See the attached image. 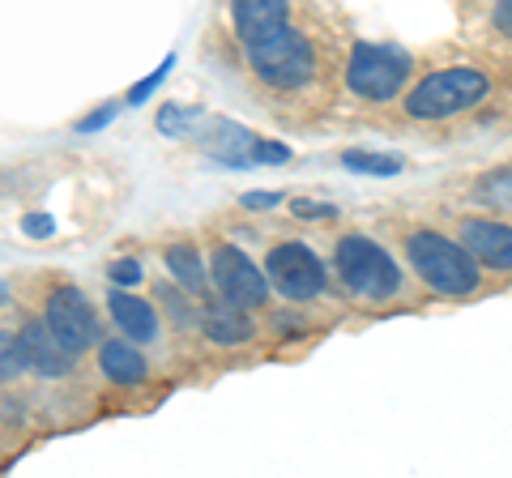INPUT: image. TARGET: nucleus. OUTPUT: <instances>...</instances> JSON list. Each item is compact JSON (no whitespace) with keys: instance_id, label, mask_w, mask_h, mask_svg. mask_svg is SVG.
I'll use <instances>...</instances> for the list:
<instances>
[{"instance_id":"obj_17","label":"nucleus","mask_w":512,"mask_h":478,"mask_svg":"<svg viewBox=\"0 0 512 478\" xmlns=\"http://www.w3.org/2000/svg\"><path fill=\"white\" fill-rule=\"evenodd\" d=\"M342 163L350 171H363V175H397L402 171V158L397 154H372V150H346Z\"/></svg>"},{"instance_id":"obj_15","label":"nucleus","mask_w":512,"mask_h":478,"mask_svg":"<svg viewBox=\"0 0 512 478\" xmlns=\"http://www.w3.org/2000/svg\"><path fill=\"white\" fill-rule=\"evenodd\" d=\"M99 363H103V372H107V380H116V385H141L146 380V359L137 355L128 342H107L103 350H99Z\"/></svg>"},{"instance_id":"obj_2","label":"nucleus","mask_w":512,"mask_h":478,"mask_svg":"<svg viewBox=\"0 0 512 478\" xmlns=\"http://www.w3.org/2000/svg\"><path fill=\"white\" fill-rule=\"evenodd\" d=\"M491 82L478 69H444V73H431L423 77L419 86L410 90L406 111L414 120H444V116H457V111H470L487 99Z\"/></svg>"},{"instance_id":"obj_16","label":"nucleus","mask_w":512,"mask_h":478,"mask_svg":"<svg viewBox=\"0 0 512 478\" xmlns=\"http://www.w3.org/2000/svg\"><path fill=\"white\" fill-rule=\"evenodd\" d=\"M167 269L175 274V282L188 286V291H205V269L192 244H171L167 248Z\"/></svg>"},{"instance_id":"obj_3","label":"nucleus","mask_w":512,"mask_h":478,"mask_svg":"<svg viewBox=\"0 0 512 478\" xmlns=\"http://www.w3.org/2000/svg\"><path fill=\"white\" fill-rule=\"evenodd\" d=\"M248 65L265 86L295 90V86H303L312 77L316 56H312V43L303 39L299 30L282 26L278 35H269L261 43H248Z\"/></svg>"},{"instance_id":"obj_25","label":"nucleus","mask_w":512,"mask_h":478,"mask_svg":"<svg viewBox=\"0 0 512 478\" xmlns=\"http://www.w3.org/2000/svg\"><path fill=\"white\" fill-rule=\"evenodd\" d=\"M291 210L303 218H333V205H308V201H291Z\"/></svg>"},{"instance_id":"obj_22","label":"nucleus","mask_w":512,"mask_h":478,"mask_svg":"<svg viewBox=\"0 0 512 478\" xmlns=\"http://www.w3.org/2000/svg\"><path fill=\"white\" fill-rule=\"evenodd\" d=\"M111 282H116V286L141 282V265H137V261H116V265H111Z\"/></svg>"},{"instance_id":"obj_27","label":"nucleus","mask_w":512,"mask_h":478,"mask_svg":"<svg viewBox=\"0 0 512 478\" xmlns=\"http://www.w3.org/2000/svg\"><path fill=\"white\" fill-rule=\"evenodd\" d=\"M0 304H9V291H5V282H0Z\"/></svg>"},{"instance_id":"obj_1","label":"nucleus","mask_w":512,"mask_h":478,"mask_svg":"<svg viewBox=\"0 0 512 478\" xmlns=\"http://www.w3.org/2000/svg\"><path fill=\"white\" fill-rule=\"evenodd\" d=\"M410 265L431 291L440 295H470L478 286V265H474V252L466 244H453L436 231H414L410 235Z\"/></svg>"},{"instance_id":"obj_11","label":"nucleus","mask_w":512,"mask_h":478,"mask_svg":"<svg viewBox=\"0 0 512 478\" xmlns=\"http://www.w3.org/2000/svg\"><path fill=\"white\" fill-rule=\"evenodd\" d=\"M22 346H26V363L47 380L64 376L69 363H73V350H64V342L47 329V321H26L22 325Z\"/></svg>"},{"instance_id":"obj_21","label":"nucleus","mask_w":512,"mask_h":478,"mask_svg":"<svg viewBox=\"0 0 512 478\" xmlns=\"http://www.w3.org/2000/svg\"><path fill=\"white\" fill-rule=\"evenodd\" d=\"M22 231L35 235V239H47V235H56V218L52 214H26L22 218Z\"/></svg>"},{"instance_id":"obj_20","label":"nucleus","mask_w":512,"mask_h":478,"mask_svg":"<svg viewBox=\"0 0 512 478\" xmlns=\"http://www.w3.org/2000/svg\"><path fill=\"white\" fill-rule=\"evenodd\" d=\"M171 65H175V56H167V60H163V65H158V69H154L150 77H141V82H137L133 90H128V99H124V103H128V107H141V103H146V99H150V94H154L158 86H163V82H167V73H171Z\"/></svg>"},{"instance_id":"obj_6","label":"nucleus","mask_w":512,"mask_h":478,"mask_svg":"<svg viewBox=\"0 0 512 478\" xmlns=\"http://www.w3.org/2000/svg\"><path fill=\"white\" fill-rule=\"evenodd\" d=\"M410 73V56L384 43H359L346 65V86L367 103H389Z\"/></svg>"},{"instance_id":"obj_7","label":"nucleus","mask_w":512,"mask_h":478,"mask_svg":"<svg viewBox=\"0 0 512 478\" xmlns=\"http://www.w3.org/2000/svg\"><path fill=\"white\" fill-rule=\"evenodd\" d=\"M265 274L286 299H312L325 291V265L303 244H278L265 257Z\"/></svg>"},{"instance_id":"obj_24","label":"nucleus","mask_w":512,"mask_h":478,"mask_svg":"<svg viewBox=\"0 0 512 478\" xmlns=\"http://www.w3.org/2000/svg\"><path fill=\"white\" fill-rule=\"evenodd\" d=\"M111 116H116V103H107V107L94 111V116H86L82 124H77V133H94V129H103V124H111Z\"/></svg>"},{"instance_id":"obj_8","label":"nucleus","mask_w":512,"mask_h":478,"mask_svg":"<svg viewBox=\"0 0 512 478\" xmlns=\"http://www.w3.org/2000/svg\"><path fill=\"white\" fill-rule=\"evenodd\" d=\"M43 321L64 342V350H73V355H82V350L94 346V338H99L94 312H90L86 295L77 291V286H56V291L47 295V316Z\"/></svg>"},{"instance_id":"obj_18","label":"nucleus","mask_w":512,"mask_h":478,"mask_svg":"<svg viewBox=\"0 0 512 478\" xmlns=\"http://www.w3.org/2000/svg\"><path fill=\"white\" fill-rule=\"evenodd\" d=\"M205 120V111H197V107H175V103H167L163 111H158V133L163 137H184V133H192L197 124Z\"/></svg>"},{"instance_id":"obj_10","label":"nucleus","mask_w":512,"mask_h":478,"mask_svg":"<svg viewBox=\"0 0 512 478\" xmlns=\"http://www.w3.org/2000/svg\"><path fill=\"white\" fill-rule=\"evenodd\" d=\"M461 244L474 252V261L491 269H512V227L491 218H466L461 222Z\"/></svg>"},{"instance_id":"obj_19","label":"nucleus","mask_w":512,"mask_h":478,"mask_svg":"<svg viewBox=\"0 0 512 478\" xmlns=\"http://www.w3.org/2000/svg\"><path fill=\"white\" fill-rule=\"evenodd\" d=\"M26 368V346L22 338H13V333L0 329V380H13Z\"/></svg>"},{"instance_id":"obj_12","label":"nucleus","mask_w":512,"mask_h":478,"mask_svg":"<svg viewBox=\"0 0 512 478\" xmlns=\"http://www.w3.org/2000/svg\"><path fill=\"white\" fill-rule=\"evenodd\" d=\"M231 18L244 43H261L286 26V0H231Z\"/></svg>"},{"instance_id":"obj_23","label":"nucleus","mask_w":512,"mask_h":478,"mask_svg":"<svg viewBox=\"0 0 512 478\" xmlns=\"http://www.w3.org/2000/svg\"><path fill=\"white\" fill-rule=\"evenodd\" d=\"M278 201H282V193H244V197H239L244 210H274Z\"/></svg>"},{"instance_id":"obj_14","label":"nucleus","mask_w":512,"mask_h":478,"mask_svg":"<svg viewBox=\"0 0 512 478\" xmlns=\"http://www.w3.org/2000/svg\"><path fill=\"white\" fill-rule=\"evenodd\" d=\"M201 329H205V338H214L218 346H239V342H248L252 338V321H248V308H239V304H210L201 312Z\"/></svg>"},{"instance_id":"obj_4","label":"nucleus","mask_w":512,"mask_h":478,"mask_svg":"<svg viewBox=\"0 0 512 478\" xmlns=\"http://www.w3.org/2000/svg\"><path fill=\"white\" fill-rule=\"evenodd\" d=\"M333 265H338L342 282L363 299H389L397 286H402V269L393 265V257L363 235L338 239V257H333Z\"/></svg>"},{"instance_id":"obj_9","label":"nucleus","mask_w":512,"mask_h":478,"mask_svg":"<svg viewBox=\"0 0 512 478\" xmlns=\"http://www.w3.org/2000/svg\"><path fill=\"white\" fill-rule=\"evenodd\" d=\"M214 282H218L222 299H231L239 308H261L269 295V274H261V269L231 244L214 248Z\"/></svg>"},{"instance_id":"obj_13","label":"nucleus","mask_w":512,"mask_h":478,"mask_svg":"<svg viewBox=\"0 0 512 478\" xmlns=\"http://www.w3.org/2000/svg\"><path fill=\"white\" fill-rule=\"evenodd\" d=\"M111 316H116V325L124 338H133V342H154L158 338V316L154 308L146 304V299H137V295H128V291H111Z\"/></svg>"},{"instance_id":"obj_5","label":"nucleus","mask_w":512,"mask_h":478,"mask_svg":"<svg viewBox=\"0 0 512 478\" xmlns=\"http://www.w3.org/2000/svg\"><path fill=\"white\" fill-rule=\"evenodd\" d=\"M197 146L214 158V163L231 167V171H248V167H261V163H286L291 150L278 146V141H261L256 133H248L244 124H231V120H210L205 129H192Z\"/></svg>"},{"instance_id":"obj_26","label":"nucleus","mask_w":512,"mask_h":478,"mask_svg":"<svg viewBox=\"0 0 512 478\" xmlns=\"http://www.w3.org/2000/svg\"><path fill=\"white\" fill-rule=\"evenodd\" d=\"M495 26L512 39V0H500V5H495Z\"/></svg>"}]
</instances>
